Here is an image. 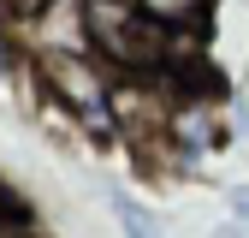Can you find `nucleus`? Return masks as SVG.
<instances>
[{"mask_svg": "<svg viewBox=\"0 0 249 238\" xmlns=\"http://www.w3.org/2000/svg\"><path fill=\"white\" fill-rule=\"evenodd\" d=\"M0 226H12V208H6V197H0Z\"/></svg>", "mask_w": 249, "mask_h": 238, "instance_id": "nucleus-7", "label": "nucleus"}, {"mask_svg": "<svg viewBox=\"0 0 249 238\" xmlns=\"http://www.w3.org/2000/svg\"><path fill=\"white\" fill-rule=\"evenodd\" d=\"M30 42L42 54H77L89 48V6L83 0H42L36 18H30Z\"/></svg>", "mask_w": 249, "mask_h": 238, "instance_id": "nucleus-2", "label": "nucleus"}, {"mask_svg": "<svg viewBox=\"0 0 249 238\" xmlns=\"http://www.w3.org/2000/svg\"><path fill=\"white\" fill-rule=\"evenodd\" d=\"M119 220H124V232H131V238H166L160 226H154V215H148L137 197H119Z\"/></svg>", "mask_w": 249, "mask_h": 238, "instance_id": "nucleus-5", "label": "nucleus"}, {"mask_svg": "<svg viewBox=\"0 0 249 238\" xmlns=\"http://www.w3.org/2000/svg\"><path fill=\"white\" fill-rule=\"evenodd\" d=\"M166 137L184 149V155H202V149H213L226 137L220 113H213L208 96H190V101H172V119H166Z\"/></svg>", "mask_w": 249, "mask_h": 238, "instance_id": "nucleus-3", "label": "nucleus"}, {"mask_svg": "<svg viewBox=\"0 0 249 238\" xmlns=\"http://www.w3.org/2000/svg\"><path fill=\"white\" fill-rule=\"evenodd\" d=\"M231 208H237V220L249 226V185H243V191H231Z\"/></svg>", "mask_w": 249, "mask_h": 238, "instance_id": "nucleus-6", "label": "nucleus"}, {"mask_svg": "<svg viewBox=\"0 0 249 238\" xmlns=\"http://www.w3.org/2000/svg\"><path fill=\"white\" fill-rule=\"evenodd\" d=\"M0 238H12V226H0Z\"/></svg>", "mask_w": 249, "mask_h": 238, "instance_id": "nucleus-8", "label": "nucleus"}, {"mask_svg": "<svg viewBox=\"0 0 249 238\" xmlns=\"http://www.w3.org/2000/svg\"><path fill=\"white\" fill-rule=\"evenodd\" d=\"M137 6L148 12V24H160L166 36H190L208 18V0H137Z\"/></svg>", "mask_w": 249, "mask_h": 238, "instance_id": "nucleus-4", "label": "nucleus"}, {"mask_svg": "<svg viewBox=\"0 0 249 238\" xmlns=\"http://www.w3.org/2000/svg\"><path fill=\"white\" fill-rule=\"evenodd\" d=\"M42 83H48L95 137L113 131V83L101 78V66H89V60H77V54H42Z\"/></svg>", "mask_w": 249, "mask_h": 238, "instance_id": "nucleus-1", "label": "nucleus"}]
</instances>
